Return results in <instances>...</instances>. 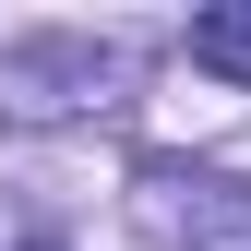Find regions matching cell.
I'll list each match as a JSON object with an SVG mask.
<instances>
[{
	"mask_svg": "<svg viewBox=\"0 0 251 251\" xmlns=\"http://www.w3.org/2000/svg\"><path fill=\"white\" fill-rule=\"evenodd\" d=\"M192 60H203V72H227V84H251V0L192 12Z\"/></svg>",
	"mask_w": 251,
	"mask_h": 251,
	"instance_id": "6da1fadb",
	"label": "cell"
},
{
	"mask_svg": "<svg viewBox=\"0 0 251 251\" xmlns=\"http://www.w3.org/2000/svg\"><path fill=\"white\" fill-rule=\"evenodd\" d=\"M215 251H251V227H227V239H215Z\"/></svg>",
	"mask_w": 251,
	"mask_h": 251,
	"instance_id": "7a4b0ae2",
	"label": "cell"
}]
</instances>
